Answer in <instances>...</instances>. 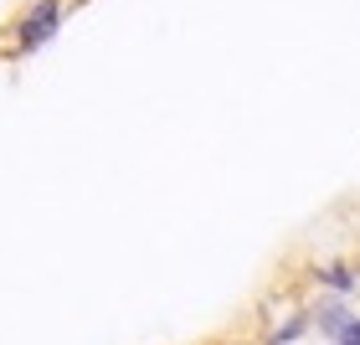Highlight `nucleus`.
I'll use <instances>...</instances> for the list:
<instances>
[{"mask_svg":"<svg viewBox=\"0 0 360 345\" xmlns=\"http://www.w3.org/2000/svg\"><path fill=\"white\" fill-rule=\"evenodd\" d=\"M52 26H57V6H41V11H37V21H26L21 42H26V46H37V42L52 37Z\"/></svg>","mask_w":360,"mask_h":345,"instance_id":"1","label":"nucleus"},{"mask_svg":"<svg viewBox=\"0 0 360 345\" xmlns=\"http://www.w3.org/2000/svg\"><path fill=\"white\" fill-rule=\"evenodd\" d=\"M324 325H330V330L340 335V345H360V325H355L350 315H340V309H330V315H324Z\"/></svg>","mask_w":360,"mask_h":345,"instance_id":"2","label":"nucleus"}]
</instances>
